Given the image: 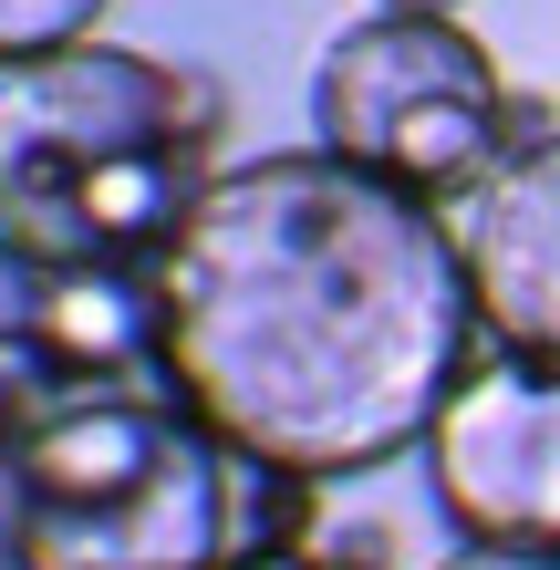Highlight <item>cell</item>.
I'll use <instances>...</instances> for the list:
<instances>
[{"label": "cell", "mask_w": 560, "mask_h": 570, "mask_svg": "<svg viewBox=\"0 0 560 570\" xmlns=\"http://www.w3.org/2000/svg\"><path fill=\"white\" fill-rule=\"evenodd\" d=\"M125 384H156V271H62L0 239V446Z\"/></svg>", "instance_id": "cell-6"}, {"label": "cell", "mask_w": 560, "mask_h": 570, "mask_svg": "<svg viewBox=\"0 0 560 570\" xmlns=\"http://www.w3.org/2000/svg\"><path fill=\"white\" fill-rule=\"evenodd\" d=\"M468 353L478 301L446 208L333 146L218 166L156 259V384L228 456L312 488L425 456Z\"/></svg>", "instance_id": "cell-1"}, {"label": "cell", "mask_w": 560, "mask_h": 570, "mask_svg": "<svg viewBox=\"0 0 560 570\" xmlns=\"http://www.w3.org/2000/svg\"><path fill=\"white\" fill-rule=\"evenodd\" d=\"M228 94L167 52L62 42L0 73V239L62 271H156L208 197Z\"/></svg>", "instance_id": "cell-2"}, {"label": "cell", "mask_w": 560, "mask_h": 570, "mask_svg": "<svg viewBox=\"0 0 560 570\" xmlns=\"http://www.w3.org/2000/svg\"><path fill=\"white\" fill-rule=\"evenodd\" d=\"M312 146L446 208V197H478L530 136L509 125V83L478 31L436 11H364L312 62Z\"/></svg>", "instance_id": "cell-4"}, {"label": "cell", "mask_w": 560, "mask_h": 570, "mask_svg": "<svg viewBox=\"0 0 560 570\" xmlns=\"http://www.w3.org/2000/svg\"><path fill=\"white\" fill-rule=\"evenodd\" d=\"M239 570H384V560H353L343 540H312V550H271V560H239Z\"/></svg>", "instance_id": "cell-9"}, {"label": "cell", "mask_w": 560, "mask_h": 570, "mask_svg": "<svg viewBox=\"0 0 560 570\" xmlns=\"http://www.w3.org/2000/svg\"><path fill=\"white\" fill-rule=\"evenodd\" d=\"M456 259H468V301L488 343L560 374V125L509 146V166L468 197Z\"/></svg>", "instance_id": "cell-7"}, {"label": "cell", "mask_w": 560, "mask_h": 570, "mask_svg": "<svg viewBox=\"0 0 560 570\" xmlns=\"http://www.w3.org/2000/svg\"><path fill=\"white\" fill-rule=\"evenodd\" d=\"M11 570H228L239 456L167 384L83 394L11 446Z\"/></svg>", "instance_id": "cell-3"}, {"label": "cell", "mask_w": 560, "mask_h": 570, "mask_svg": "<svg viewBox=\"0 0 560 570\" xmlns=\"http://www.w3.org/2000/svg\"><path fill=\"white\" fill-rule=\"evenodd\" d=\"M436 570H560V550H478V540H456Z\"/></svg>", "instance_id": "cell-10"}, {"label": "cell", "mask_w": 560, "mask_h": 570, "mask_svg": "<svg viewBox=\"0 0 560 570\" xmlns=\"http://www.w3.org/2000/svg\"><path fill=\"white\" fill-rule=\"evenodd\" d=\"M425 498L478 550H560V374L530 353H468L425 425Z\"/></svg>", "instance_id": "cell-5"}, {"label": "cell", "mask_w": 560, "mask_h": 570, "mask_svg": "<svg viewBox=\"0 0 560 570\" xmlns=\"http://www.w3.org/2000/svg\"><path fill=\"white\" fill-rule=\"evenodd\" d=\"M374 11H436V21H456L468 0H374Z\"/></svg>", "instance_id": "cell-12"}, {"label": "cell", "mask_w": 560, "mask_h": 570, "mask_svg": "<svg viewBox=\"0 0 560 570\" xmlns=\"http://www.w3.org/2000/svg\"><path fill=\"white\" fill-rule=\"evenodd\" d=\"M105 11H115V0H0V73L62 52V42H94Z\"/></svg>", "instance_id": "cell-8"}, {"label": "cell", "mask_w": 560, "mask_h": 570, "mask_svg": "<svg viewBox=\"0 0 560 570\" xmlns=\"http://www.w3.org/2000/svg\"><path fill=\"white\" fill-rule=\"evenodd\" d=\"M0 570H11V456H0Z\"/></svg>", "instance_id": "cell-11"}]
</instances>
